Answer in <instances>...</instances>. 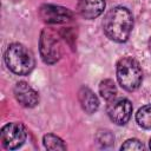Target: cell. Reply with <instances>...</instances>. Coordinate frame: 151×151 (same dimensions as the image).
I'll list each match as a JSON object with an SVG mask.
<instances>
[{"label":"cell","instance_id":"obj_3","mask_svg":"<svg viewBox=\"0 0 151 151\" xmlns=\"http://www.w3.org/2000/svg\"><path fill=\"white\" fill-rule=\"evenodd\" d=\"M117 79L123 88L127 91L137 90L143 79V72L138 61L131 57L120 59L117 64Z\"/></svg>","mask_w":151,"mask_h":151},{"label":"cell","instance_id":"obj_11","mask_svg":"<svg viewBox=\"0 0 151 151\" xmlns=\"http://www.w3.org/2000/svg\"><path fill=\"white\" fill-rule=\"evenodd\" d=\"M99 93L105 100H112L117 96V87L113 80L105 79L99 84Z\"/></svg>","mask_w":151,"mask_h":151},{"label":"cell","instance_id":"obj_12","mask_svg":"<svg viewBox=\"0 0 151 151\" xmlns=\"http://www.w3.org/2000/svg\"><path fill=\"white\" fill-rule=\"evenodd\" d=\"M136 120L139 126L151 130V105H145L136 113Z\"/></svg>","mask_w":151,"mask_h":151},{"label":"cell","instance_id":"obj_13","mask_svg":"<svg viewBox=\"0 0 151 151\" xmlns=\"http://www.w3.org/2000/svg\"><path fill=\"white\" fill-rule=\"evenodd\" d=\"M44 146L47 150H66V145L64 142L53 133H47L44 136Z\"/></svg>","mask_w":151,"mask_h":151},{"label":"cell","instance_id":"obj_10","mask_svg":"<svg viewBox=\"0 0 151 151\" xmlns=\"http://www.w3.org/2000/svg\"><path fill=\"white\" fill-rule=\"evenodd\" d=\"M78 99L83 107V110L87 113H93L99 107V100L97 96L88 88V87H81L78 92Z\"/></svg>","mask_w":151,"mask_h":151},{"label":"cell","instance_id":"obj_8","mask_svg":"<svg viewBox=\"0 0 151 151\" xmlns=\"http://www.w3.org/2000/svg\"><path fill=\"white\" fill-rule=\"evenodd\" d=\"M14 97L24 107H34L39 103L38 92L25 81H19L14 86Z\"/></svg>","mask_w":151,"mask_h":151},{"label":"cell","instance_id":"obj_2","mask_svg":"<svg viewBox=\"0 0 151 151\" xmlns=\"http://www.w3.org/2000/svg\"><path fill=\"white\" fill-rule=\"evenodd\" d=\"M5 61L8 68L19 76H26L32 72L35 65L32 52L21 44H12L5 52Z\"/></svg>","mask_w":151,"mask_h":151},{"label":"cell","instance_id":"obj_5","mask_svg":"<svg viewBox=\"0 0 151 151\" xmlns=\"http://www.w3.org/2000/svg\"><path fill=\"white\" fill-rule=\"evenodd\" d=\"M27 138L26 129L20 123H9L1 129L0 142L7 150H14L20 147Z\"/></svg>","mask_w":151,"mask_h":151},{"label":"cell","instance_id":"obj_4","mask_svg":"<svg viewBox=\"0 0 151 151\" xmlns=\"http://www.w3.org/2000/svg\"><path fill=\"white\" fill-rule=\"evenodd\" d=\"M39 50L41 59L46 64H54L61 55V42L55 31L52 28H45L40 34Z\"/></svg>","mask_w":151,"mask_h":151},{"label":"cell","instance_id":"obj_6","mask_svg":"<svg viewBox=\"0 0 151 151\" xmlns=\"http://www.w3.org/2000/svg\"><path fill=\"white\" fill-rule=\"evenodd\" d=\"M107 114L117 125H124L129 122L132 114V104L129 99L118 98L110 100L107 105Z\"/></svg>","mask_w":151,"mask_h":151},{"label":"cell","instance_id":"obj_14","mask_svg":"<svg viewBox=\"0 0 151 151\" xmlns=\"http://www.w3.org/2000/svg\"><path fill=\"white\" fill-rule=\"evenodd\" d=\"M122 150H143L144 145L138 139H127L122 146Z\"/></svg>","mask_w":151,"mask_h":151},{"label":"cell","instance_id":"obj_7","mask_svg":"<svg viewBox=\"0 0 151 151\" xmlns=\"http://www.w3.org/2000/svg\"><path fill=\"white\" fill-rule=\"evenodd\" d=\"M39 15L47 24H64L72 19L73 13L66 7L57 5H42L39 9Z\"/></svg>","mask_w":151,"mask_h":151},{"label":"cell","instance_id":"obj_15","mask_svg":"<svg viewBox=\"0 0 151 151\" xmlns=\"http://www.w3.org/2000/svg\"><path fill=\"white\" fill-rule=\"evenodd\" d=\"M149 50H150V52H151V38H150V40H149Z\"/></svg>","mask_w":151,"mask_h":151},{"label":"cell","instance_id":"obj_9","mask_svg":"<svg viewBox=\"0 0 151 151\" xmlns=\"http://www.w3.org/2000/svg\"><path fill=\"white\" fill-rule=\"evenodd\" d=\"M105 8V0H78V12L85 19L99 17Z\"/></svg>","mask_w":151,"mask_h":151},{"label":"cell","instance_id":"obj_1","mask_svg":"<svg viewBox=\"0 0 151 151\" xmlns=\"http://www.w3.org/2000/svg\"><path fill=\"white\" fill-rule=\"evenodd\" d=\"M133 26L131 12L125 7H114L109 11L103 20V28L106 37L117 42L129 39Z\"/></svg>","mask_w":151,"mask_h":151},{"label":"cell","instance_id":"obj_16","mask_svg":"<svg viewBox=\"0 0 151 151\" xmlns=\"http://www.w3.org/2000/svg\"><path fill=\"white\" fill-rule=\"evenodd\" d=\"M149 145H150V149H151V139H150V143H149Z\"/></svg>","mask_w":151,"mask_h":151}]
</instances>
